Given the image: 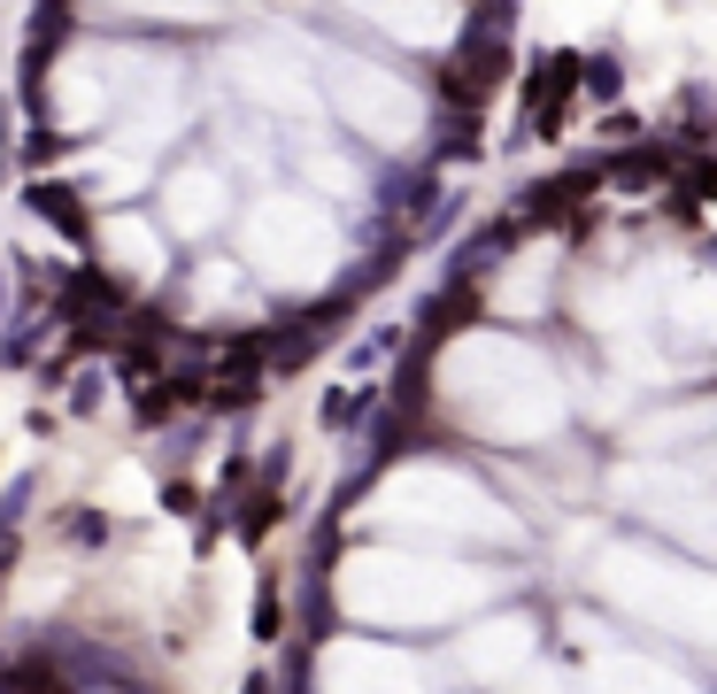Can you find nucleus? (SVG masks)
<instances>
[{
  "mask_svg": "<svg viewBox=\"0 0 717 694\" xmlns=\"http://www.w3.org/2000/svg\"><path fill=\"white\" fill-rule=\"evenodd\" d=\"M602 586L617 602H633L641 618H664L687 641H710V579L687 563H656L648 548H610L602 555Z\"/></svg>",
  "mask_w": 717,
  "mask_h": 694,
  "instance_id": "nucleus-1",
  "label": "nucleus"
},
{
  "mask_svg": "<svg viewBox=\"0 0 717 694\" xmlns=\"http://www.w3.org/2000/svg\"><path fill=\"white\" fill-rule=\"evenodd\" d=\"M378 518L393 524H417V532H510V518L479 494V487H463V479H440V471H409V479H393L386 494H378Z\"/></svg>",
  "mask_w": 717,
  "mask_h": 694,
  "instance_id": "nucleus-2",
  "label": "nucleus"
},
{
  "mask_svg": "<svg viewBox=\"0 0 717 694\" xmlns=\"http://www.w3.org/2000/svg\"><path fill=\"white\" fill-rule=\"evenodd\" d=\"M325 680H356V694H424V672H417V664H401V656H386V649H370V641L332 649V656H325Z\"/></svg>",
  "mask_w": 717,
  "mask_h": 694,
  "instance_id": "nucleus-3",
  "label": "nucleus"
},
{
  "mask_svg": "<svg viewBox=\"0 0 717 694\" xmlns=\"http://www.w3.org/2000/svg\"><path fill=\"white\" fill-rule=\"evenodd\" d=\"M533 656V625L525 618H502V625H486L479 641H463V672L471 680H502V672H518Z\"/></svg>",
  "mask_w": 717,
  "mask_h": 694,
  "instance_id": "nucleus-4",
  "label": "nucleus"
},
{
  "mask_svg": "<svg viewBox=\"0 0 717 694\" xmlns=\"http://www.w3.org/2000/svg\"><path fill=\"white\" fill-rule=\"evenodd\" d=\"M594 694H695V687H687V680H672V672H656L648 656H602Z\"/></svg>",
  "mask_w": 717,
  "mask_h": 694,
  "instance_id": "nucleus-5",
  "label": "nucleus"
},
{
  "mask_svg": "<svg viewBox=\"0 0 717 694\" xmlns=\"http://www.w3.org/2000/svg\"><path fill=\"white\" fill-rule=\"evenodd\" d=\"M370 16H378L393 39H417V47H424V39H448V8H440V0H370Z\"/></svg>",
  "mask_w": 717,
  "mask_h": 694,
  "instance_id": "nucleus-6",
  "label": "nucleus"
},
{
  "mask_svg": "<svg viewBox=\"0 0 717 694\" xmlns=\"http://www.w3.org/2000/svg\"><path fill=\"white\" fill-rule=\"evenodd\" d=\"M216 193H224V185L208 171H185L178 185H171V224H178V232H208V224H216Z\"/></svg>",
  "mask_w": 717,
  "mask_h": 694,
  "instance_id": "nucleus-7",
  "label": "nucleus"
},
{
  "mask_svg": "<svg viewBox=\"0 0 717 694\" xmlns=\"http://www.w3.org/2000/svg\"><path fill=\"white\" fill-rule=\"evenodd\" d=\"M525 694H563V687H555V680H525Z\"/></svg>",
  "mask_w": 717,
  "mask_h": 694,
  "instance_id": "nucleus-8",
  "label": "nucleus"
}]
</instances>
